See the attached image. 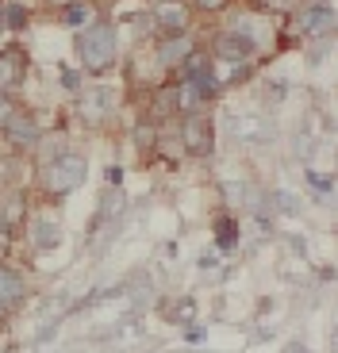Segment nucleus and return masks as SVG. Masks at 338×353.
I'll return each instance as SVG.
<instances>
[{
    "instance_id": "f257e3e1",
    "label": "nucleus",
    "mask_w": 338,
    "mask_h": 353,
    "mask_svg": "<svg viewBox=\"0 0 338 353\" xmlns=\"http://www.w3.org/2000/svg\"><path fill=\"white\" fill-rule=\"evenodd\" d=\"M73 54H77L81 70L89 73V77L112 73L116 62H119V31H116V23L97 19V23L81 27L77 39H73Z\"/></svg>"
},
{
    "instance_id": "f03ea898",
    "label": "nucleus",
    "mask_w": 338,
    "mask_h": 353,
    "mask_svg": "<svg viewBox=\"0 0 338 353\" xmlns=\"http://www.w3.org/2000/svg\"><path fill=\"white\" fill-rule=\"evenodd\" d=\"M85 181H89V158L85 154L66 150L62 158H54L50 165H43V192L54 196V200L77 192Z\"/></svg>"
},
{
    "instance_id": "7ed1b4c3",
    "label": "nucleus",
    "mask_w": 338,
    "mask_h": 353,
    "mask_svg": "<svg viewBox=\"0 0 338 353\" xmlns=\"http://www.w3.org/2000/svg\"><path fill=\"white\" fill-rule=\"evenodd\" d=\"M177 142L188 158H212L215 150V123L208 112H185L177 119Z\"/></svg>"
},
{
    "instance_id": "20e7f679",
    "label": "nucleus",
    "mask_w": 338,
    "mask_h": 353,
    "mask_svg": "<svg viewBox=\"0 0 338 353\" xmlns=\"http://www.w3.org/2000/svg\"><path fill=\"white\" fill-rule=\"evenodd\" d=\"M0 134H4V142H8L12 154H35V146L43 142L39 115L27 112V108H16V115H12L4 127H0Z\"/></svg>"
},
{
    "instance_id": "39448f33",
    "label": "nucleus",
    "mask_w": 338,
    "mask_h": 353,
    "mask_svg": "<svg viewBox=\"0 0 338 353\" xmlns=\"http://www.w3.org/2000/svg\"><path fill=\"white\" fill-rule=\"evenodd\" d=\"M254 50H258V43H254V35H246L242 27H227V31H215L212 35V58L215 62H231V65H242L254 58Z\"/></svg>"
},
{
    "instance_id": "423d86ee",
    "label": "nucleus",
    "mask_w": 338,
    "mask_h": 353,
    "mask_svg": "<svg viewBox=\"0 0 338 353\" xmlns=\"http://www.w3.org/2000/svg\"><path fill=\"white\" fill-rule=\"evenodd\" d=\"M119 108V92L112 85H89L85 92L77 97V115L85 119V123H104V119H112V112Z\"/></svg>"
},
{
    "instance_id": "0eeeda50",
    "label": "nucleus",
    "mask_w": 338,
    "mask_h": 353,
    "mask_svg": "<svg viewBox=\"0 0 338 353\" xmlns=\"http://www.w3.org/2000/svg\"><path fill=\"white\" fill-rule=\"evenodd\" d=\"M150 19L161 35H188L192 31V8H188V0H154Z\"/></svg>"
},
{
    "instance_id": "6e6552de",
    "label": "nucleus",
    "mask_w": 338,
    "mask_h": 353,
    "mask_svg": "<svg viewBox=\"0 0 338 353\" xmlns=\"http://www.w3.org/2000/svg\"><path fill=\"white\" fill-rule=\"evenodd\" d=\"M27 73H31V58H27L23 46H4L0 50V92L16 97L19 88L27 85Z\"/></svg>"
},
{
    "instance_id": "1a4fd4ad",
    "label": "nucleus",
    "mask_w": 338,
    "mask_h": 353,
    "mask_svg": "<svg viewBox=\"0 0 338 353\" xmlns=\"http://www.w3.org/2000/svg\"><path fill=\"white\" fill-rule=\"evenodd\" d=\"M192 50H196L192 35H161L158 43H154V62H158L161 73H173Z\"/></svg>"
},
{
    "instance_id": "9d476101",
    "label": "nucleus",
    "mask_w": 338,
    "mask_h": 353,
    "mask_svg": "<svg viewBox=\"0 0 338 353\" xmlns=\"http://www.w3.org/2000/svg\"><path fill=\"white\" fill-rule=\"evenodd\" d=\"M330 31H335V8L330 4H308L304 12H296V35L323 39Z\"/></svg>"
},
{
    "instance_id": "9b49d317",
    "label": "nucleus",
    "mask_w": 338,
    "mask_h": 353,
    "mask_svg": "<svg viewBox=\"0 0 338 353\" xmlns=\"http://www.w3.org/2000/svg\"><path fill=\"white\" fill-rule=\"evenodd\" d=\"M146 119H181V88H177V81L158 85L150 92V112H146Z\"/></svg>"
},
{
    "instance_id": "f8f14e48",
    "label": "nucleus",
    "mask_w": 338,
    "mask_h": 353,
    "mask_svg": "<svg viewBox=\"0 0 338 353\" xmlns=\"http://www.w3.org/2000/svg\"><path fill=\"white\" fill-rule=\"evenodd\" d=\"M58 19H62L66 27H89V23H97V19H104L100 16V4L97 0H77V4H70V8H62L58 12Z\"/></svg>"
},
{
    "instance_id": "ddd939ff",
    "label": "nucleus",
    "mask_w": 338,
    "mask_h": 353,
    "mask_svg": "<svg viewBox=\"0 0 338 353\" xmlns=\"http://www.w3.org/2000/svg\"><path fill=\"white\" fill-rule=\"evenodd\" d=\"M19 300H23V276L16 269H8V265H0V315L12 311Z\"/></svg>"
},
{
    "instance_id": "4468645a",
    "label": "nucleus",
    "mask_w": 338,
    "mask_h": 353,
    "mask_svg": "<svg viewBox=\"0 0 338 353\" xmlns=\"http://www.w3.org/2000/svg\"><path fill=\"white\" fill-rule=\"evenodd\" d=\"M0 19H4V31H23L31 23V8L19 0H0Z\"/></svg>"
},
{
    "instance_id": "2eb2a0df",
    "label": "nucleus",
    "mask_w": 338,
    "mask_h": 353,
    "mask_svg": "<svg viewBox=\"0 0 338 353\" xmlns=\"http://www.w3.org/2000/svg\"><path fill=\"white\" fill-rule=\"evenodd\" d=\"M31 234H35V246L39 250H50V246H58V242H62V227H58V223L54 219H39L35 227H31Z\"/></svg>"
},
{
    "instance_id": "dca6fc26",
    "label": "nucleus",
    "mask_w": 338,
    "mask_h": 353,
    "mask_svg": "<svg viewBox=\"0 0 338 353\" xmlns=\"http://www.w3.org/2000/svg\"><path fill=\"white\" fill-rule=\"evenodd\" d=\"M135 142H139V150H154L158 146V123L154 119H139L135 123Z\"/></svg>"
},
{
    "instance_id": "f3484780",
    "label": "nucleus",
    "mask_w": 338,
    "mask_h": 353,
    "mask_svg": "<svg viewBox=\"0 0 338 353\" xmlns=\"http://www.w3.org/2000/svg\"><path fill=\"white\" fill-rule=\"evenodd\" d=\"M235 0H188V8L192 12H204V16H219V12H227Z\"/></svg>"
},
{
    "instance_id": "a211bd4d",
    "label": "nucleus",
    "mask_w": 338,
    "mask_h": 353,
    "mask_svg": "<svg viewBox=\"0 0 338 353\" xmlns=\"http://www.w3.org/2000/svg\"><path fill=\"white\" fill-rule=\"evenodd\" d=\"M12 115H16V97H8V92H0V127L8 123Z\"/></svg>"
},
{
    "instance_id": "6ab92c4d",
    "label": "nucleus",
    "mask_w": 338,
    "mask_h": 353,
    "mask_svg": "<svg viewBox=\"0 0 338 353\" xmlns=\"http://www.w3.org/2000/svg\"><path fill=\"white\" fill-rule=\"evenodd\" d=\"M50 12H62V8H70V4H77V0H43Z\"/></svg>"
},
{
    "instance_id": "aec40b11",
    "label": "nucleus",
    "mask_w": 338,
    "mask_h": 353,
    "mask_svg": "<svg viewBox=\"0 0 338 353\" xmlns=\"http://www.w3.org/2000/svg\"><path fill=\"white\" fill-rule=\"evenodd\" d=\"M315 4H330V0H315Z\"/></svg>"
},
{
    "instance_id": "412c9836",
    "label": "nucleus",
    "mask_w": 338,
    "mask_h": 353,
    "mask_svg": "<svg viewBox=\"0 0 338 353\" xmlns=\"http://www.w3.org/2000/svg\"><path fill=\"white\" fill-rule=\"evenodd\" d=\"M0 31H4V19H0Z\"/></svg>"
}]
</instances>
